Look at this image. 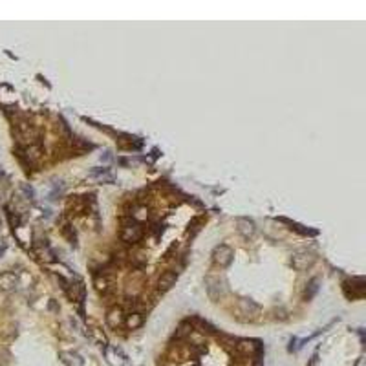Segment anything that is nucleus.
I'll use <instances>...</instances> for the list:
<instances>
[{
    "mask_svg": "<svg viewBox=\"0 0 366 366\" xmlns=\"http://www.w3.org/2000/svg\"><path fill=\"white\" fill-rule=\"evenodd\" d=\"M291 262H293V267L295 269H308L309 265L315 262V256L311 255V253H308V251H297L293 255V258H291Z\"/></svg>",
    "mask_w": 366,
    "mask_h": 366,
    "instance_id": "f03ea898",
    "label": "nucleus"
},
{
    "mask_svg": "<svg viewBox=\"0 0 366 366\" xmlns=\"http://www.w3.org/2000/svg\"><path fill=\"white\" fill-rule=\"evenodd\" d=\"M236 225H238L240 235H244V236H253L256 231L255 222H251L247 218H238V220H236Z\"/></svg>",
    "mask_w": 366,
    "mask_h": 366,
    "instance_id": "6e6552de",
    "label": "nucleus"
},
{
    "mask_svg": "<svg viewBox=\"0 0 366 366\" xmlns=\"http://www.w3.org/2000/svg\"><path fill=\"white\" fill-rule=\"evenodd\" d=\"M125 324L130 328V330H135V328H140L141 324H143V317H141L140 313H130L128 317H126Z\"/></svg>",
    "mask_w": 366,
    "mask_h": 366,
    "instance_id": "1a4fd4ad",
    "label": "nucleus"
},
{
    "mask_svg": "<svg viewBox=\"0 0 366 366\" xmlns=\"http://www.w3.org/2000/svg\"><path fill=\"white\" fill-rule=\"evenodd\" d=\"M238 309H240V313L247 315V317H255L260 311V306L251 299H240L238 300Z\"/></svg>",
    "mask_w": 366,
    "mask_h": 366,
    "instance_id": "423d86ee",
    "label": "nucleus"
},
{
    "mask_svg": "<svg viewBox=\"0 0 366 366\" xmlns=\"http://www.w3.org/2000/svg\"><path fill=\"white\" fill-rule=\"evenodd\" d=\"M141 236H143V231H141L140 225H126V227H123V233H121L123 242H128V244L140 242Z\"/></svg>",
    "mask_w": 366,
    "mask_h": 366,
    "instance_id": "7ed1b4c3",
    "label": "nucleus"
},
{
    "mask_svg": "<svg viewBox=\"0 0 366 366\" xmlns=\"http://www.w3.org/2000/svg\"><path fill=\"white\" fill-rule=\"evenodd\" d=\"M212 260L220 267H227L233 262V249L229 246H225V244H220L212 251Z\"/></svg>",
    "mask_w": 366,
    "mask_h": 366,
    "instance_id": "f257e3e1",
    "label": "nucleus"
},
{
    "mask_svg": "<svg viewBox=\"0 0 366 366\" xmlns=\"http://www.w3.org/2000/svg\"><path fill=\"white\" fill-rule=\"evenodd\" d=\"M176 280H178V274L174 273V271H165L158 280V286L161 291H169L174 284H176Z\"/></svg>",
    "mask_w": 366,
    "mask_h": 366,
    "instance_id": "0eeeda50",
    "label": "nucleus"
},
{
    "mask_svg": "<svg viewBox=\"0 0 366 366\" xmlns=\"http://www.w3.org/2000/svg\"><path fill=\"white\" fill-rule=\"evenodd\" d=\"M19 284V277L11 271H6V273L0 274V289L2 291H13Z\"/></svg>",
    "mask_w": 366,
    "mask_h": 366,
    "instance_id": "20e7f679",
    "label": "nucleus"
},
{
    "mask_svg": "<svg viewBox=\"0 0 366 366\" xmlns=\"http://www.w3.org/2000/svg\"><path fill=\"white\" fill-rule=\"evenodd\" d=\"M121 323H123V313H121V309H112L110 313H108V324H110L112 328H117Z\"/></svg>",
    "mask_w": 366,
    "mask_h": 366,
    "instance_id": "9d476101",
    "label": "nucleus"
},
{
    "mask_svg": "<svg viewBox=\"0 0 366 366\" xmlns=\"http://www.w3.org/2000/svg\"><path fill=\"white\" fill-rule=\"evenodd\" d=\"M207 293L211 299L218 300L220 297H223V293H225V286H223L218 279H207Z\"/></svg>",
    "mask_w": 366,
    "mask_h": 366,
    "instance_id": "39448f33",
    "label": "nucleus"
}]
</instances>
